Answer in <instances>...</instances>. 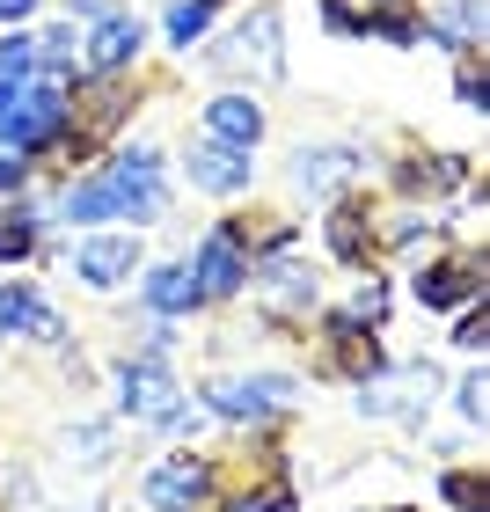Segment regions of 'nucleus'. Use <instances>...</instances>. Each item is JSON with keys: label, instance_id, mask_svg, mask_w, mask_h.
I'll list each match as a JSON object with an SVG mask.
<instances>
[{"label": "nucleus", "instance_id": "12", "mask_svg": "<svg viewBox=\"0 0 490 512\" xmlns=\"http://www.w3.org/2000/svg\"><path fill=\"white\" fill-rule=\"evenodd\" d=\"M191 278H198V293H205V300H227V293H242V286H249V256H242V242L220 227V235L198 249Z\"/></svg>", "mask_w": 490, "mask_h": 512}, {"label": "nucleus", "instance_id": "5", "mask_svg": "<svg viewBox=\"0 0 490 512\" xmlns=\"http://www.w3.org/2000/svg\"><path fill=\"white\" fill-rule=\"evenodd\" d=\"M183 403L176 395V374H169V359H125L118 366V410L125 417H147V425H169V410Z\"/></svg>", "mask_w": 490, "mask_h": 512}, {"label": "nucleus", "instance_id": "18", "mask_svg": "<svg viewBox=\"0 0 490 512\" xmlns=\"http://www.w3.org/2000/svg\"><path fill=\"white\" fill-rule=\"evenodd\" d=\"M147 278H139V286H147V315H191L198 308V278H191V264H139Z\"/></svg>", "mask_w": 490, "mask_h": 512}, {"label": "nucleus", "instance_id": "1", "mask_svg": "<svg viewBox=\"0 0 490 512\" xmlns=\"http://www.w3.org/2000/svg\"><path fill=\"white\" fill-rule=\"evenodd\" d=\"M205 66H220V74H249V81H286V15L278 8H249L235 30H227V44H213L205 52Z\"/></svg>", "mask_w": 490, "mask_h": 512}, {"label": "nucleus", "instance_id": "11", "mask_svg": "<svg viewBox=\"0 0 490 512\" xmlns=\"http://www.w3.org/2000/svg\"><path fill=\"white\" fill-rule=\"evenodd\" d=\"M139 44H147V30H139V15H103L96 37H81V66L88 74H125V66L139 59Z\"/></svg>", "mask_w": 490, "mask_h": 512}, {"label": "nucleus", "instance_id": "25", "mask_svg": "<svg viewBox=\"0 0 490 512\" xmlns=\"http://www.w3.org/2000/svg\"><path fill=\"white\" fill-rule=\"evenodd\" d=\"M205 22H213V0H176V8H169V44L191 52V44L205 37Z\"/></svg>", "mask_w": 490, "mask_h": 512}, {"label": "nucleus", "instance_id": "20", "mask_svg": "<svg viewBox=\"0 0 490 512\" xmlns=\"http://www.w3.org/2000/svg\"><path fill=\"white\" fill-rule=\"evenodd\" d=\"M469 176V154H432V161H403V191H454Z\"/></svg>", "mask_w": 490, "mask_h": 512}, {"label": "nucleus", "instance_id": "28", "mask_svg": "<svg viewBox=\"0 0 490 512\" xmlns=\"http://www.w3.org/2000/svg\"><path fill=\"white\" fill-rule=\"evenodd\" d=\"M454 403H461V417H469V425H483V410H490V374H469L454 388Z\"/></svg>", "mask_w": 490, "mask_h": 512}, {"label": "nucleus", "instance_id": "14", "mask_svg": "<svg viewBox=\"0 0 490 512\" xmlns=\"http://www.w3.org/2000/svg\"><path fill=\"white\" fill-rule=\"evenodd\" d=\"M373 205L366 198H337V213H330V227H322V242H330V256L337 264H366L373 256Z\"/></svg>", "mask_w": 490, "mask_h": 512}, {"label": "nucleus", "instance_id": "16", "mask_svg": "<svg viewBox=\"0 0 490 512\" xmlns=\"http://www.w3.org/2000/svg\"><path fill=\"white\" fill-rule=\"evenodd\" d=\"M66 227H103V220H125V176H96V183H74L59 205Z\"/></svg>", "mask_w": 490, "mask_h": 512}, {"label": "nucleus", "instance_id": "8", "mask_svg": "<svg viewBox=\"0 0 490 512\" xmlns=\"http://www.w3.org/2000/svg\"><path fill=\"white\" fill-rule=\"evenodd\" d=\"M183 169H191V183H198V191H213V198H235V191H249V176H256V154H249V147H227V139H198Z\"/></svg>", "mask_w": 490, "mask_h": 512}, {"label": "nucleus", "instance_id": "15", "mask_svg": "<svg viewBox=\"0 0 490 512\" xmlns=\"http://www.w3.org/2000/svg\"><path fill=\"white\" fill-rule=\"evenodd\" d=\"M205 139H227V147H256V139H264V103L256 96H213L205 103Z\"/></svg>", "mask_w": 490, "mask_h": 512}, {"label": "nucleus", "instance_id": "27", "mask_svg": "<svg viewBox=\"0 0 490 512\" xmlns=\"http://www.w3.org/2000/svg\"><path fill=\"white\" fill-rule=\"evenodd\" d=\"M30 66H37V44L30 37H0V74H8V81H22V74H30Z\"/></svg>", "mask_w": 490, "mask_h": 512}, {"label": "nucleus", "instance_id": "32", "mask_svg": "<svg viewBox=\"0 0 490 512\" xmlns=\"http://www.w3.org/2000/svg\"><path fill=\"white\" fill-rule=\"evenodd\" d=\"M30 183V154H0V198H15Z\"/></svg>", "mask_w": 490, "mask_h": 512}, {"label": "nucleus", "instance_id": "10", "mask_svg": "<svg viewBox=\"0 0 490 512\" xmlns=\"http://www.w3.org/2000/svg\"><path fill=\"white\" fill-rule=\"evenodd\" d=\"M205 491H213V461H198V454H169L147 476V505L154 512H198Z\"/></svg>", "mask_w": 490, "mask_h": 512}, {"label": "nucleus", "instance_id": "3", "mask_svg": "<svg viewBox=\"0 0 490 512\" xmlns=\"http://www.w3.org/2000/svg\"><path fill=\"white\" fill-rule=\"evenodd\" d=\"M322 22H330L337 37H373V30H381L388 44H417L425 37L417 0H322Z\"/></svg>", "mask_w": 490, "mask_h": 512}, {"label": "nucleus", "instance_id": "19", "mask_svg": "<svg viewBox=\"0 0 490 512\" xmlns=\"http://www.w3.org/2000/svg\"><path fill=\"white\" fill-rule=\"evenodd\" d=\"M425 37H439L447 52H476V44H483V8H476V0H454L439 22H425Z\"/></svg>", "mask_w": 490, "mask_h": 512}, {"label": "nucleus", "instance_id": "13", "mask_svg": "<svg viewBox=\"0 0 490 512\" xmlns=\"http://www.w3.org/2000/svg\"><path fill=\"white\" fill-rule=\"evenodd\" d=\"M74 271L88 278V286H125V278L139 271V235H96L74 249Z\"/></svg>", "mask_w": 490, "mask_h": 512}, {"label": "nucleus", "instance_id": "22", "mask_svg": "<svg viewBox=\"0 0 490 512\" xmlns=\"http://www.w3.org/2000/svg\"><path fill=\"white\" fill-rule=\"evenodd\" d=\"M59 454L74 461V469H103V461H110V425H74L59 439Z\"/></svg>", "mask_w": 490, "mask_h": 512}, {"label": "nucleus", "instance_id": "24", "mask_svg": "<svg viewBox=\"0 0 490 512\" xmlns=\"http://www.w3.org/2000/svg\"><path fill=\"white\" fill-rule=\"evenodd\" d=\"M439 498H447L454 512H490V483L476 469H447L439 476Z\"/></svg>", "mask_w": 490, "mask_h": 512}, {"label": "nucleus", "instance_id": "26", "mask_svg": "<svg viewBox=\"0 0 490 512\" xmlns=\"http://www.w3.org/2000/svg\"><path fill=\"white\" fill-rule=\"evenodd\" d=\"M37 59H44V66H59V74H66V66H81V30H74V22H59V30H44Z\"/></svg>", "mask_w": 490, "mask_h": 512}, {"label": "nucleus", "instance_id": "17", "mask_svg": "<svg viewBox=\"0 0 490 512\" xmlns=\"http://www.w3.org/2000/svg\"><path fill=\"white\" fill-rule=\"evenodd\" d=\"M15 330H22V337H44V344H59V337H66V322L44 308L30 286H0V337H15Z\"/></svg>", "mask_w": 490, "mask_h": 512}, {"label": "nucleus", "instance_id": "34", "mask_svg": "<svg viewBox=\"0 0 490 512\" xmlns=\"http://www.w3.org/2000/svg\"><path fill=\"white\" fill-rule=\"evenodd\" d=\"M30 8H37V0H0V15H8V22H22Z\"/></svg>", "mask_w": 490, "mask_h": 512}, {"label": "nucleus", "instance_id": "21", "mask_svg": "<svg viewBox=\"0 0 490 512\" xmlns=\"http://www.w3.org/2000/svg\"><path fill=\"white\" fill-rule=\"evenodd\" d=\"M227 512H293V483H286V476H278V461H271V469H264V483H256V491H249V483H242V491H235V498H227Z\"/></svg>", "mask_w": 490, "mask_h": 512}, {"label": "nucleus", "instance_id": "7", "mask_svg": "<svg viewBox=\"0 0 490 512\" xmlns=\"http://www.w3.org/2000/svg\"><path fill=\"white\" fill-rule=\"evenodd\" d=\"M322 344H330L322 366H330L337 381H373V374H381V344H373V330L359 315H330V322H322Z\"/></svg>", "mask_w": 490, "mask_h": 512}, {"label": "nucleus", "instance_id": "9", "mask_svg": "<svg viewBox=\"0 0 490 512\" xmlns=\"http://www.w3.org/2000/svg\"><path fill=\"white\" fill-rule=\"evenodd\" d=\"M359 169H366V154L359 147H300L293 154V183L308 198H344L359 183Z\"/></svg>", "mask_w": 490, "mask_h": 512}, {"label": "nucleus", "instance_id": "2", "mask_svg": "<svg viewBox=\"0 0 490 512\" xmlns=\"http://www.w3.org/2000/svg\"><path fill=\"white\" fill-rule=\"evenodd\" d=\"M293 403H300L293 374H220V381H205V410L235 417V425H264V417L293 410Z\"/></svg>", "mask_w": 490, "mask_h": 512}, {"label": "nucleus", "instance_id": "6", "mask_svg": "<svg viewBox=\"0 0 490 512\" xmlns=\"http://www.w3.org/2000/svg\"><path fill=\"white\" fill-rule=\"evenodd\" d=\"M410 293L425 300V308H469V300L483 293V256L476 249L439 256V264H425V271L410 278Z\"/></svg>", "mask_w": 490, "mask_h": 512}, {"label": "nucleus", "instance_id": "4", "mask_svg": "<svg viewBox=\"0 0 490 512\" xmlns=\"http://www.w3.org/2000/svg\"><path fill=\"white\" fill-rule=\"evenodd\" d=\"M256 271V264H249ZM256 308H264L271 330H293V322H308L315 308V271L293 264V256H271L264 271H256Z\"/></svg>", "mask_w": 490, "mask_h": 512}, {"label": "nucleus", "instance_id": "29", "mask_svg": "<svg viewBox=\"0 0 490 512\" xmlns=\"http://www.w3.org/2000/svg\"><path fill=\"white\" fill-rule=\"evenodd\" d=\"M454 96H461V103H469V110H483V103H490V81L476 74V59H469V52H461V74H454Z\"/></svg>", "mask_w": 490, "mask_h": 512}, {"label": "nucleus", "instance_id": "33", "mask_svg": "<svg viewBox=\"0 0 490 512\" xmlns=\"http://www.w3.org/2000/svg\"><path fill=\"white\" fill-rule=\"evenodd\" d=\"M66 8H74L81 22H103V15H118V0H66Z\"/></svg>", "mask_w": 490, "mask_h": 512}, {"label": "nucleus", "instance_id": "30", "mask_svg": "<svg viewBox=\"0 0 490 512\" xmlns=\"http://www.w3.org/2000/svg\"><path fill=\"white\" fill-rule=\"evenodd\" d=\"M454 344H461V352H483V344H490V315L476 308V300L461 308V330H454Z\"/></svg>", "mask_w": 490, "mask_h": 512}, {"label": "nucleus", "instance_id": "23", "mask_svg": "<svg viewBox=\"0 0 490 512\" xmlns=\"http://www.w3.org/2000/svg\"><path fill=\"white\" fill-rule=\"evenodd\" d=\"M37 205H15V220H0V264H22V256L37 249Z\"/></svg>", "mask_w": 490, "mask_h": 512}, {"label": "nucleus", "instance_id": "31", "mask_svg": "<svg viewBox=\"0 0 490 512\" xmlns=\"http://www.w3.org/2000/svg\"><path fill=\"white\" fill-rule=\"evenodd\" d=\"M352 315H359V322H381V315H388V286H381V278H366V286H359Z\"/></svg>", "mask_w": 490, "mask_h": 512}]
</instances>
